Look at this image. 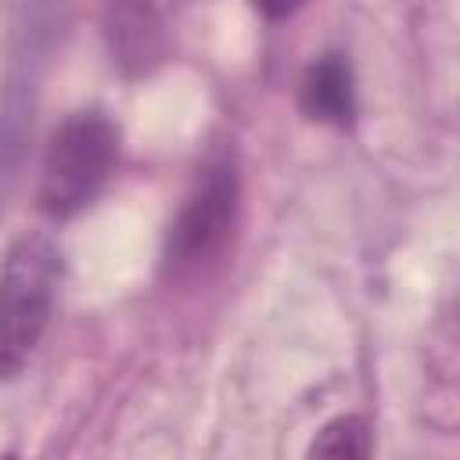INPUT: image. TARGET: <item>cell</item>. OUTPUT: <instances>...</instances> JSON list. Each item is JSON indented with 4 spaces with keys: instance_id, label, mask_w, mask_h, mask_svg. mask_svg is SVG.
<instances>
[{
    "instance_id": "cell-1",
    "label": "cell",
    "mask_w": 460,
    "mask_h": 460,
    "mask_svg": "<svg viewBox=\"0 0 460 460\" xmlns=\"http://www.w3.org/2000/svg\"><path fill=\"white\" fill-rule=\"evenodd\" d=\"M61 284V248L54 237L29 230L0 262V381L18 377L47 334Z\"/></svg>"
},
{
    "instance_id": "cell-2",
    "label": "cell",
    "mask_w": 460,
    "mask_h": 460,
    "mask_svg": "<svg viewBox=\"0 0 460 460\" xmlns=\"http://www.w3.org/2000/svg\"><path fill=\"white\" fill-rule=\"evenodd\" d=\"M241 223V180L230 155H212L194 187L187 190L169 237H165V273L172 280H198L234 244Z\"/></svg>"
},
{
    "instance_id": "cell-3",
    "label": "cell",
    "mask_w": 460,
    "mask_h": 460,
    "mask_svg": "<svg viewBox=\"0 0 460 460\" xmlns=\"http://www.w3.org/2000/svg\"><path fill=\"white\" fill-rule=\"evenodd\" d=\"M119 165V126L101 108L72 111L47 140L40 169V208L54 219L83 212Z\"/></svg>"
},
{
    "instance_id": "cell-4",
    "label": "cell",
    "mask_w": 460,
    "mask_h": 460,
    "mask_svg": "<svg viewBox=\"0 0 460 460\" xmlns=\"http://www.w3.org/2000/svg\"><path fill=\"white\" fill-rule=\"evenodd\" d=\"M298 101H302V111L316 122H327V126H352L356 119V79H352V65L345 61V54H320L305 75H302V86H298Z\"/></svg>"
},
{
    "instance_id": "cell-5",
    "label": "cell",
    "mask_w": 460,
    "mask_h": 460,
    "mask_svg": "<svg viewBox=\"0 0 460 460\" xmlns=\"http://www.w3.org/2000/svg\"><path fill=\"white\" fill-rule=\"evenodd\" d=\"M104 36L111 61L126 75H144L165 58V32L151 7H111Z\"/></svg>"
},
{
    "instance_id": "cell-6",
    "label": "cell",
    "mask_w": 460,
    "mask_h": 460,
    "mask_svg": "<svg viewBox=\"0 0 460 460\" xmlns=\"http://www.w3.org/2000/svg\"><path fill=\"white\" fill-rule=\"evenodd\" d=\"M370 424L356 413H341L313 435L305 460H370Z\"/></svg>"
}]
</instances>
